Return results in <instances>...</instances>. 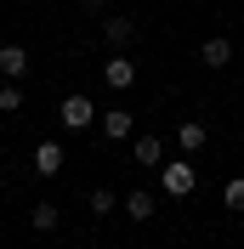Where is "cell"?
Masks as SVG:
<instances>
[{
    "instance_id": "obj_14",
    "label": "cell",
    "mask_w": 244,
    "mask_h": 249,
    "mask_svg": "<svg viewBox=\"0 0 244 249\" xmlns=\"http://www.w3.org/2000/svg\"><path fill=\"white\" fill-rule=\"evenodd\" d=\"M222 204H227L233 215H244V176H233V181L222 187Z\"/></svg>"
},
{
    "instance_id": "obj_15",
    "label": "cell",
    "mask_w": 244,
    "mask_h": 249,
    "mask_svg": "<svg viewBox=\"0 0 244 249\" xmlns=\"http://www.w3.org/2000/svg\"><path fill=\"white\" fill-rule=\"evenodd\" d=\"M114 204H120V198H114V193H108V187H97V193H91V215H108V210H114Z\"/></svg>"
},
{
    "instance_id": "obj_6",
    "label": "cell",
    "mask_w": 244,
    "mask_h": 249,
    "mask_svg": "<svg viewBox=\"0 0 244 249\" xmlns=\"http://www.w3.org/2000/svg\"><path fill=\"white\" fill-rule=\"evenodd\" d=\"M29 74V51L23 46H0V79H23Z\"/></svg>"
},
{
    "instance_id": "obj_1",
    "label": "cell",
    "mask_w": 244,
    "mask_h": 249,
    "mask_svg": "<svg viewBox=\"0 0 244 249\" xmlns=\"http://www.w3.org/2000/svg\"><path fill=\"white\" fill-rule=\"evenodd\" d=\"M159 187H165L170 198L193 193V164H187V159H165V164H159Z\"/></svg>"
},
{
    "instance_id": "obj_9",
    "label": "cell",
    "mask_w": 244,
    "mask_h": 249,
    "mask_svg": "<svg viewBox=\"0 0 244 249\" xmlns=\"http://www.w3.org/2000/svg\"><path fill=\"white\" fill-rule=\"evenodd\" d=\"M131 159H137V164H148V170H159V164H165V142H159V136H137Z\"/></svg>"
},
{
    "instance_id": "obj_2",
    "label": "cell",
    "mask_w": 244,
    "mask_h": 249,
    "mask_svg": "<svg viewBox=\"0 0 244 249\" xmlns=\"http://www.w3.org/2000/svg\"><path fill=\"white\" fill-rule=\"evenodd\" d=\"M62 124L68 130H91L97 124V102L91 96H62Z\"/></svg>"
},
{
    "instance_id": "obj_10",
    "label": "cell",
    "mask_w": 244,
    "mask_h": 249,
    "mask_svg": "<svg viewBox=\"0 0 244 249\" xmlns=\"http://www.w3.org/2000/svg\"><path fill=\"white\" fill-rule=\"evenodd\" d=\"M34 170L40 176H62V142H40L34 147Z\"/></svg>"
},
{
    "instance_id": "obj_7",
    "label": "cell",
    "mask_w": 244,
    "mask_h": 249,
    "mask_svg": "<svg viewBox=\"0 0 244 249\" xmlns=\"http://www.w3.org/2000/svg\"><path fill=\"white\" fill-rule=\"evenodd\" d=\"M153 210H159V193H148V187L142 193H125V215L131 221H153Z\"/></svg>"
},
{
    "instance_id": "obj_12",
    "label": "cell",
    "mask_w": 244,
    "mask_h": 249,
    "mask_svg": "<svg viewBox=\"0 0 244 249\" xmlns=\"http://www.w3.org/2000/svg\"><path fill=\"white\" fill-rule=\"evenodd\" d=\"M176 147H182V153H199V147H204V124H199V119H182V130H176Z\"/></svg>"
},
{
    "instance_id": "obj_11",
    "label": "cell",
    "mask_w": 244,
    "mask_h": 249,
    "mask_svg": "<svg viewBox=\"0 0 244 249\" xmlns=\"http://www.w3.org/2000/svg\"><path fill=\"white\" fill-rule=\"evenodd\" d=\"M102 136L108 142H125V136H131V113H125V108H108L102 113Z\"/></svg>"
},
{
    "instance_id": "obj_3",
    "label": "cell",
    "mask_w": 244,
    "mask_h": 249,
    "mask_svg": "<svg viewBox=\"0 0 244 249\" xmlns=\"http://www.w3.org/2000/svg\"><path fill=\"white\" fill-rule=\"evenodd\" d=\"M102 79H108V91H131V85H137V62L114 51V57L102 62Z\"/></svg>"
},
{
    "instance_id": "obj_4",
    "label": "cell",
    "mask_w": 244,
    "mask_h": 249,
    "mask_svg": "<svg viewBox=\"0 0 244 249\" xmlns=\"http://www.w3.org/2000/svg\"><path fill=\"white\" fill-rule=\"evenodd\" d=\"M233 57H239V51H233V40H227V34H210V40L199 46V62H204V68H227Z\"/></svg>"
},
{
    "instance_id": "obj_5",
    "label": "cell",
    "mask_w": 244,
    "mask_h": 249,
    "mask_svg": "<svg viewBox=\"0 0 244 249\" xmlns=\"http://www.w3.org/2000/svg\"><path fill=\"white\" fill-rule=\"evenodd\" d=\"M102 40L114 51H125L131 40H137V23H131V17H102Z\"/></svg>"
},
{
    "instance_id": "obj_13",
    "label": "cell",
    "mask_w": 244,
    "mask_h": 249,
    "mask_svg": "<svg viewBox=\"0 0 244 249\" xmlns=\"http://www.w3.org/2000/svg\"><path fill=\"white\" fill-rule=\"evenodd\" d=\"M0 113H23V79H0Z\"/></svg>"
},
{
    "instance_id": "obj_8",
    "label": "cell",
    "mask_w": 244,
    "mask_h": 249,
    "mask_svg": "<svg viewBox=\"0 0 244 249\" xmlns=\"http://www.w3.org/2000/svg\"><path fill=\"white\" fill-rule=\"evenodd\" d=\"M29 227H34V232H57V227H62V210H57L51 198H40V204L29 210Z\"/></svg>"
}]
</instances>
